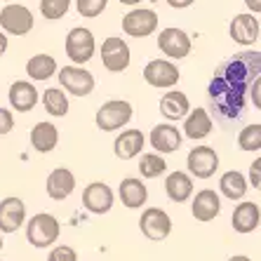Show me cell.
<instances>
[{"mask_svg":"<svg viewBox=\"0 0 261 261\" xmlns=\"http://www.w3.org/2000/svg\"><path fill=\"white\" fill-rule=\"evenodd\" d=\"M191 212H193L195 221H200V224L212 221V219L221 212V200H219V193H214V191H210V189L200 191V193L195 195Z\"/></svg>","mask_w":261,"mask_h":261,"instance_id":"d6986e66","label":"cell"},{"mask_svg":"<svg viewBox=\"0 0 261 261\" xmlns=\"http://www.w3.org/2000/svg\"><path fill=\"white\" fill-rule=\"evenodd\" d=\"M120 3H122V5H139L141 0H120Z\"/></svg>","mask_w":261,"mask_h":261,"instance_id":"b9f144b4","label":"cell"},{"mask_svg":"<svg viewBox=\"0 0 261 261\" xmlns=\"http://www.w3.org/2000/svg\"><path fill=\"white\" fill-rule=\"evenodd\" d=\"M144 132L141 129H125L120 132V137L113 144V151L120 160H132L139 155V151L144 148Z\"/></svg>","mask_w":261,"mask_h":261,"instance_id":"7402d4cb","label":"cell"},{"mask_svg":"<svg viewBox=\"0 0 261 261\" xmlns=\"http://www.w3.org/2000/svg\"><path fill=\"white\" fill-rule=\"evenodd\" d=\"M47 261H78V254H75V249L68 247V245H59L49 252Z\"/></svg>","mask_w":261,"mask_h":261,"instance_id":"836d02e7","label":"cell"},{"mask_svg":"<svg viewBox=\"0 0 261 261\" xmlns=\"http://www.w3.org/2000/svg\"><path fill=\"white\" fill-rule=\"evenodd\" d=\"M181 73L179 68L167 59H153L144 66V80L151 87H160V90H170L179 83Z\"/></svg>","mask_w":261,"mask_h":261,"instance_id":"8992f818","label":"cell"},{"mask_svg":"<svg viewBox=\"0 0 261 261\" xmlns=\"http://www.w3.org/2000/svg\"><path fill=\"white\" fill-rule=\"evenodd\" d=\"M212 132V118L205 109H195L184 118V134L189 139H205Z\"/></svg>","mask_w":261,"mask_h":261,"instance_id":"cb8c5ba5","label":"cell"},{"mask_svg":"<svg viewBox=\"0 0 261 261\" xmlns=\"http://www.w3.org/2000/svg\"><path fill=\"white\" fill-rule=\"evenodd\" d=\"M94 36H92L90 29H83V26H75V29L68 31L66 36V55L73 61V66H83L94 57Z\"/></svg>","mask_w":261,"mask_h":261,"instance_id":"3957f363","label":"cell"},{"mask_svg":"<svg viewBox=\"0 0 261 261\" xmlns=\"http://www.w3.org/2000/svg\"><path fill=\"white\" fill-rule=\"evenodd\" d=\"M259 87H261V83H259V80H254V83H252V87H249V90H252V101H254V106H256V109H261V99H259Z\"/></svg>","mask_w":261,"mask_h":261,"instance_id":"74e56055","label":"cell"},{"mask_svg":"<svg viewBox=\"0 0 261 261\" xmlns=\"http://www.w3.org/2000/svg\"><path fill=\"white\" fill-rule=\"evenodd\" d=\"M0 249H3V236H0Z\"/></svg>","mask_w":261,"mask_h":261,"instance_id":"7bdbcfd3","label":"cell"},{"mask_svg":"<svg viewBox=\"0 0 261 261\" xmlns=\"http://www.w3.org/2000/svg\"><path fill=\"white\" fill-rule=\"evenodd\" d=\"M148 200V189L144 186L141 179H134V176H127L120 181V202L129 210H139V207L146 205Z\"/></svg>","mask_w":261,"mask_h":261,"instance_id":"44dd1931","label":"cell"},{"mask_svg":"<svg viewBox=\"0 0 261 261\" xmlns=\"http://www.w3.org/2000/svg\"><path fill=\"white\" fill-rule=\"evenodd\" d=\"M103 68L111 73H120L129 66V45L118 36H111L101 43Z\"/></svg>","mask_w":261,"mask_h":261,"instance_id":"52a82bcc","label":"cell"},{"mask_svg":"<svg viewBox=\"0 0 261 261\" xmlns=\"http://www.w3.org/2000/svg\"><path fill=\"white\" fill-rule=\"evenodd\" d=\"M167 170V163L160 158L158 153H146L139 160V174L146 176V179H155V176L165 174Z\"/></svg>","mask_w":261,"mask_h":261,"instance_id":"f546056e","label":"cell"},{"mask_svg":"<svg viewBox=\"0 0 261 261\" xmlns=\"http://www.w3.org/2000/svg\"><path fill=\"white\" fill-rule=\"evenodd\" d=\"M5 49H7V36L0 31V57L5 55Z\"/></svg>","mask_w":261,"mask_h":261,"instance_id":"ab89813d","label":"cell"},{"mask_svg":"<svg viewBox=\"0 0 261 261\" xmlns=\"http://www.w3.org/2000/svg\"><path fill=\"white\" fill-rule=\"evenodd\" d=\"M170 7H176V10H186V7H191L195 3V0H165Z\"/></svg>","mask_w":261,"mask_h":261,"instance_id":"8d00e7d4","label":"cell"},{"mask_svg":"<svg viewBox=\"0 0 261 261\" xmlns=\"http://www.w3.org/2000/svg\"><path fill=\"white\" fill-rule=\"evenodd\" d=\"M148 139H151V146L155 148V153H174L181 146V132L170 122H163V125H155L151 129Z\"/></svg>","mask_w":261,"mask_h":261,"instance_id":"2e32d148","label":"cell"},{"mask_svg":"<svg viewBox=\"0 0 261 261\" xmlns=\"http://www.w3.org/2000/svg\"><path fill=\"white\" fill-rule=\"evenodd\" d=\"M83 205L85 210H90L92 214H106L113 207V191L109 184L94 181L83 191Z\"/></svg>","mask_w":261,"mask_h":261,"instance_id":"4fadbf2b","label":"cell"},{"mask_svg":"<svg viewBox=\"0 0 261 261\" xmlns=\"http://www.w3.org/2000/svg\"><path fill=\"white\" fill-rule=\"evenodd\" d=\"M139 228L148 240L160 243L172 233V219L160 207H148V210H144V214L139 219Z\"/></svg>","mask_w":261,"mask_h":261,"instance_id":"5b68a950","label":"cell"},{"mask_svg":"<svg viewBox=\"0 0 261 261\" xmlns=\"http://www.w3.org/2000/svg\"><path fill=\"white\" fill-rule=\"evenodd\" d=\"M238 146H240L243 151H259L261 148V125L259 122L240 129V134H238Z\"/></svg>","mask_w":261,"mask_h":261,"instance_id":"4dcf8cb0","label":"cell"},{"mask_svg":"<svg viewBox=\"0 0 261 261\" xmlns=\"http://www.w3.org/2000/svg\"><path fill=\"white\" fill-rule=\"evenodd\" d=\"M160 113L167 120H181L191 113V101L184 92H167L160 99Z\"/></svg>","mask_w":261,"mask_h":261,"instance_id":"603a6c76","label":"cell"},{"mask_svg":"<svg viewBox=\"0 0 261 261\" xmlns=\"http://www.w3.org/2000/svg\"><path fill=\"white\" fill-rule=\"evenodd\" d=\"M59 233H61V226L57 221V217L47 212H40L36 217H31V221L26 224V238L33 247H49L52 243L59 240Z\"/></svg>","mask_w":261,"mask_h":261,"instance_id":"7a4b0ae2","label":"cell"},{"mask_svg":"<svg viewBox=\"0 0 261 261\" xmlns=\"http://www.w3.org/2000/svg\"><path fill=\"white\" fill-rule=\"evenodd\" d=\"M57 141H59V132L52 122H38L36 127L31 129V144L33 148L40 153H49L57 148Z\"/></svg>","mask_w":261,"mask_h":261,"instance_id":"484cf974","label":"cell"},{"mask_svg":"<svg viewBox=\"0 0 261 261\" xmlns=\"http://www.w3.org/2000/svg\"><path fill=\"white\" fill-rule=\"evenodd\" d=\"M97 127L101 132H113V129L125 127L129 120H132V103L122 101V99H113V101H106L101 109L97 111Z\"/></svg>","mask_w":261,"mask_h":261,"instance_id":"277c9868","label":"cell"},{"mask_svg":"<svg viewBox=\"0 0 261 261\" xmlns=\"http://www.w3.org/2000/svg\"><path fill=\"white\" fill-rule=\"evenodd\" d=\"M109 0H75V7H78L80 17H87V19H94L106 10Z\"/></svg>","mask_w":261,"mask_h":261,"instance_id":"d6a6232c","label":"cell"},{"mask_svg":"<svg viewBox=\"0 0 261 261\" xmlns=\"http://www.w3.org/2000/svg\"><path fill=\"white\" fill-rule=\"evenodd\" d=\"M59 83L64 90L75 97H87L94 90V75L83 66H64L59 71Z\"/></svg>","mask_w":261,"mask_h":261,"instance_id":"30bf717a","label":"cell"},{"mask_svg":"<svg viewBox=\"0 0 261 261\" xmlns=\"http://www.w3.org/2000/svg\"><path fill=\"white\" fill-rule=\"evenodd\" d=\"M26 73L31 80H47L57 73V61L49 55H36L26 64Z\"/></svg>","mask_w":261,"mask_h":261,"instance_id":"83f0119b","label":"cell"},{"mask_svg":"<svg viewBox=\"0 0 261 261\" xmlns=\"http://www.w3.org/2000/svg\"><path fill=\"white\" fill-rule=\"evenodd\" d=\"M43 106H45V111H47L49 116H55V118H64L68 113V99L59 87H49V90H45Z\"/></svg>","mask_w":261,"mask_h":261,"instance_id":"f1b7e54d","label":"cell"},{"mask_svg":"<svg viewBox=\"0 0 261 261\" xmlns=\"http://www.w3.org/2000/svg\"><path fill=\"white\" fill-rule=\"evenodd\" d=\"M249 179H252V189L261 186V158H256L254 165L249 167Z\"/></svg>","mask_w":261,"mask_h":261,"instance_id":"d590c367","label":"cell"},{"mask_svg":"<svg viewBox=\"0 0 261 261\" xmlns=\"http://www.w3.org/2000/svg\"><path fill=\"white\" fill-rule=\"evenodd\" d=\"M165 191H167V198L172 202H186L193 193V181L186 172H172L165 179Z\"/></svg>","mask_w":261,"mask_h":261,"instance_id":"d4e9b609","label":"cell"},{"mask_svg":"<svg viewBox=\"0 0 261 261\" xmlns=\"http://www.w3.org/2000/svg\"><path fill=\"white\" fill-rule=\"evenodd\" d=\"M219 189H221V195H226L228 200H243L247 193V179L243 176V172L231 170L219 179Z\"/></svg>","mask_w":261,"mask_h":261,"instance_id":"4316f807","label":"cell"},{"mask_svg":"<svg viewBox=\"0 0 261 261\" xmlns=\"http://www.w3.org/2000/svg\"><path fill=\"white\" fill-rule=\"evenodd\" d=\"M245 5H247L254 14H259V12H261V0H245Z\"/></svg>","mask_w":261,"mask_h":261,"instance_id":"f35d334b","label":"cell"},{"mask_svg":"<svg viewBox=\"0 0 261 261\" xmlns=\"http://www.w3.org/2000/svg\"><path fill=\"white\" fill-rule=\"evenodd\" d=\"M14 129V116L12 111L7 109H0V134H7Z\"/></svg>","mask_w":261,"mask_h":261,"instance_id":"e575fe53","label":"cell"},{"mask_svg":"<svg viewBox=\"0 0 261 261\" xmlns=\"http://www.w3.org/2000/svg\"><path fill=\"white\" fill-rule=\"evenodd\" d=\"M75 189V176L71 170L66 167H57V170L49 172L47 176V195L52 200H64L73 193Z\"/></svg>","mask_w":261,"mask_h":261,"instance_id":"ffe728a7","label":"cell"},{"mask_svg":"<svg viewBox=\"0 0 261 261\" xmlns=\"http://www.w3.org/2000/svg\"><path fill=\"white\" fill-rule=\"evenodd\" d=\"M259 221H261V212H259V205L256 202H240V205L233 210V217H231V224H233V231L238 233H252L259 228Z\"/></svg>","mask_w":261,"mask_h":261,"instance_id":"e0dca14e","label":"cell"},{"mask_svg":"<svg viewBox=\"0 0 261 261\" xmlns=\"http://www.w3.org/2000/svg\"><path fill=\"white\" fill-rule=\"evenodd\" d=\"M228 261H252L249 256H245V254H236V256H231Z\"/></svg>","mask_w":261,"mask_h":261,"instance_id":"60d3db41","label":"cell"},{"mask_svg":"<svg viewBox=\"0 0 261 261\" xmlns=\"http://www.w3.org/2000/svg\"><path fill=\"white\" fill-rule=\"evenodd\" d=\"M259 73L261 52L256 49L238 52L217 68L207 87V101L221 125H236L243 120L249 87L254 80H259Z\"/></svg>","mask_w":261,"mask_h":261,"instance_id":"6da1fadb","label":"cell"},{"mask_svg":"<svg viewBox=\"0 0 261 261\" xmlns=\"http://www.w3.org/2000/svg\"><path fill=\"white\" fill-rule=\"evenodd\" d=\"M0 26L10 36H26L33 29V14L24 5H5L0 10Z\"/></svg>","mask_w":261,"mask_h":261,"instance_id":"ba28073f","label":"cell"},{"mask_svg":"<svg viewBox=\"0 0 261 261\" xmlns=\"http://www.w3.org/2000/svg\"><path fill=\"white\" fill-rule=\"evenodd\" d=\"M7 97H10V103H12L14 111H21V113H29V111L36 109L38 103V90L31 83H26V80H17V83H12V87H10V92H7Z\"/></svg>","mask_w":261,"mask_h":261,"instance_id":"ac0fdd59","label":"cell"},{"mask_svg":"<svg viewBox=\"0 0 261 261\" xmlns=\"http://www.w3.org/2000/svg\"><path fill=\"white\" fill-rule=\"evenodd\" d=\"M259 19L252 17V14H238V17H233L231 21V29H228V33H231L233 43L238 45H254L256 40H259Z\"/></svg>","mask_w":261,"mask_h":261,"instance_id":"9a60e30c","label":"cell"},{"mask_svg":"<svg viewBox=\"0 0 261 261\" xmlns=\"http://www.w3.org/2000/svg\"><path fill=\"white\" fill-rule=\"evenodd\" d=\"M158 47L163 55H167L170 59H184L191 55V38L186 31L181 29H163L158 36Z\"/></svg>","mask_w":261,"mask_h":261,"instance_id":"9c48e42d","label":"cell"},{"mask_svg":"<svg viewBox=\"0 0 261 261\" xmlns=\"http://www.w3.org/2000/svg\"><path fill=\"white\" fill-rule=\"evenodd\" d=\"M186 165H189V170L193 176H198V179H210V176H214V172L219 170V155L212 146H198V148H193V151L189 153Z\"/></svg>","mask_w":261,"mask_h":261,"instance_id":"8fae6325","label":"cell"},{"mask_svg":"<svg viewBox=\"0 0 261 261\" xmlns=\"http://www.w3.org/2000/svg\"><path fill=\"white\" fill-rule=\"evenodd\" d=\"M26 219V205L21 198H5L0 200V231L3 233H17Z\"/></svg>","mask_w":261,"mask_h":261,"instance_id":"5bb4252c","label":"cell"},{"mask_svg":"<svg viewBox=\"0 0 261 261\" xmlns=\"http://www.w3.org/2000/svg\"><path fill=\"white\" fill-rule=\"evenodd\" d=\"M71 0H40V12L45 19H61L68 12Z\"/></svg>","mask_w":261,"mask_h":261,"instance_id":"1f68e13d","label":"cell"},{"mask_svg":"<svg viewBox=\"0 0 261 261\" xmlns=\"http://www.w3.org/2000/svg\"><path fill=\"white\" fill-rule=\"evenodd\" d=\"M158 29V14L153 10H132L122 17V31L132 38H146Z\"/></svg>","mask_w":261,"mask_h":261,"instance_id":"7c38bea8","label":"cell"}]
</instances>
